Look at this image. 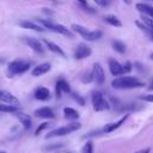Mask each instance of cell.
Listing matches in <instances>:
<instances>
[{
    "label": "cell",
    "mask_w": 153,
    "mask_h": 153,
    "mask_svg": "<svg viewBox=\"0 0 153 153\" xmlns=\"http://www.w3.org/2000/svg\"><path fill=\"white\" fill-rule=\"evenodd\" d=\"M0 111L1 112H11V114H14V112L18 111V106L5 104V103H0Z\"/></svg>",
    "instance_id": "cb8c5ba5"
},
{
    "label": "cell",
    "mask_w": 153,
    "mask_h": 153,
    "mask_svg": "<svg viewBox=\"0 0 153 153\" xmlns=\"http://www.w3.org/2000/svg\"><path fill=\"white\" fill-rule=\"evenodd\" d=\"M33 115L36 117H39V118H47V120H50V118H54L55 117V114L54 111L48 108V106H43V108H38L35 110Z\"/></svg>",
    "instance_id": "5bb4252c"
},
{
    "label": "cell",
    "mask_w": 153,
    "mask_h": 153,
    "mask_svg": "<svg viewBox=\"0 0 153 153\" xmlns=\"http://www.w3.org/2000/svg\"><path fill=\"white\" fill-rule=\"evenodd\" d=\"M136 10H139L141 13L153 18V7L147 4H136Z\"/></svg>",
    "instance_id": "44dd1931"
},
{
    "label": "cell",
    "mask_w": 153,
    "mask_h": 153,
    "mask_svg": "<svg viewBox=\"0 0 153 153\" xmlns=\"http://www.w3.org/2000/svg\"><path fill=\"white\" fill-rule=\"evenodd\" d=\"M79 4H80V6H84V5H87V1L86 0H76Z\"/></svg>",
    "instance_id": "d6a6232c"
},
{
    "label": "cell",
    "mask_w": 153,
    "mask_h": 153,
    "mask_svg": "<svg viewBox=\"0 0 153 153\" xmlns=\"http://www.w3.org/2000/svg\"><path fill=\"white\" fill-rule=\"evenodd\" d=\"M133 69V65L129 62V61H127L124 65H123V72H124V74H127V73H129L130 71Z\"/></svg>",
    "instance_id": "f1b7e54d"
},
{
    "label": "cell",
    "mask_w": 153,
    "mask_h": 153,
    "mask_svg": "<svg viewBox=\"0 0 153 153\" xmlns=\"http://www.w3.org/2000/svg\"><path fill=\"white\" fill-rule=\"evenodd\" d=\"M148 90H149V91H153V79H152L151 82L148 84Z\"/></svg>",
    "instance_id": "836d02e7"
},
{
    "label": "cell",
    "mask_w": 153,
    "mask_h": 153,
    "mask_svg": "<svg viewBox=\"0 0 153 153\" xmlns=\"http://www.w3.org/2000/svg\"><path fill=\"white\" fill-rule=\"evenodd\" d=\"M92 74H93V80L96 81V84H97L98 86H102V85L105 82V74H104L103 67H102L98 62L93 63Z\"/></svg>",
    "instance_id": "ba28073f"
},
{
    "label": "cell",
    "mask_w": 153,
    "mask_h": 153,
    "mask_svg": "<svg viewBox=\"0 0 153 153\" xmlns=\"http://www.w3.org/2000/svg\"><path fill=\"white\" fill-rule=\"evenodd\" d=\"M4 63H5V59L0 57V65H4Z\"/></svg>",
    "instance_id": "d590c367"
},
{
    "label": "cell",
    "mask_w": 153,
    "mask_h": 153,
    "mask_svg": "<svg viewBox=\"0 0 153 153\" xmlns=\"http://www.w3.org/2000/svg\"><path fill=\"white\" fill-rule=\"evenodd\" d=\"M72 96H73V98L75 99V102H76L79 105H81V106L85 105V99H84L82 96H80V94H78V93H72Z\"/></svg>",
    "instance_id": "4316f807"
},
{
    "label": "cell",
    "mask_w": 153,
    "mask_h": 153,
    "mask_svg": "<svg viewBox=\"0 0 153 153\" xmlns=\"http://www.w3.org/2000/svg\"><path fill=\"white\" fill-rule=\"evenodd\" d=\"M24 42L29 45V48H31L35 53H37V54H44V48H43V45H42V43L37 39V38H33V37H26V38H24Z\"/></svg>",
    "instance_id": "8fae6325"
},
{
    "label": "cell",
    "mask_w": 153,
    "mask_h": 153,
    "mask_svg": "<svg viewBox=\"0 0 153 153\" xmlns=\"http://www.w3.org/2000/svg\"><path fill=\"white\" fill-rule=\"evenodd\" d=\"M142 100L145 102H149V103H153V93H149V94H143L140 97Z\"/></svg>",
    "instance_id": "f546056e"
},
{
    "label": "cell",
    "mask_w": 153,
    "mask_h": 153,
    "mask_svg": "<svg viewBox=\"0 0 153 153\" xmlns=\"http://www.w3.org/2000/svg\"><path fill=\"white\" fill-rule=\"evenodd\" d=\"M43 12H44V13H48V14H53V13H54V12L49 11V8H43Z\"/></svg>",
    "instance_id": "e575fe53"
},
{
    "label": "cell",
    "mask_w": 153,
    "mask_h": 153,
    "mask_svg": "<svg viewBox=\"0 0 153 153\" xmlns=\"http://www.w3.org/2000/svg\"><path fill=\"white\" fill-rule=\"evenodd\" d=\"M104 20H105L108 24H110V25H112V26H115V27H121V26H122L121 20H120L117 17L112 16V14L105 16V17H104Z\"/></svg>",
    "instance_id": "603a6c76"
},
{
    "label": "cell",
    "mask_w": 153,
    "mask_h": 153,
    "mask_svg": "<svg viewBox=\"0 0 153 153\" xmlns=\"http://www.w3.org/2000/svg\"><path fill=\"white\" fill-rule=\"evenodd\" d=\"M108 65H109L110 73H111L114 76H118V75H123V74H124V72H123V65H121L117 60H115V59H109V60H108Z\"/></svg>",
    "instance_id": "7c38bea8"
},
{
    "label": "cell",
    "mask_w": 153,
    "mask_h": 153,
    "mask_svg": "<svg viewBox=\"0 0 153 153\" xmlns=\"http://www.w3.org/2000/svg\"><path fill=\"white\" fill-rule=\"evenodd\" d=\"M14 115H16V117L19 120V122L24 126L25 129H29V128L31 127V117H30L29 115H26V114H24V112H19V111L14 112Z\"/></svg>",
    "instance_id": "d6986e66"
},
{
    "label": "cell",
    "mask_w": 153,
    "mask_h": 153,
    "mask_svg": "<svg viewBox=\"0 0 153 153\" xmlns=\"http://www.w3.org/2000/svg\"><path fill=\"white\" fill-rule=\"evenodd\" d=\"M98 6H100V7H105V6H108L109 5V0H93Z\"/></svg>",
    "instance_id": "4dcf8cb0"
},
{
    "label": "cell",
    "mask_w": 153,
    "mask_h": 153,
    "mask_svg": "<svg viewBox=\"0 0 153 153\" xmlns=\"http://www.w3.org/2000/svg\"><path fill=\"white\" fill-rule=\"evenodd\" d=\"M149 57H151V59L153 60V54H151V56H149Z\"/></svg>",
    "instance_id": "74e56055"
},
{
    "label": "cell",
    "mask_w": 153,
    "mask_h": 153,
    "mask_svg": "<svg viewBox=\"0 0 153 153\" xmlns=\"http://www.w3.org/2000/svg\"><path fill=\"white\" fill-rule=\"evenodd\" d=\"M63 115H65V118L71 120V121H75V120H78L79 116H80L79 112H78L75 109L69 108V106H66V108L63 109Z\"/></svg>",
    "instance_id": "ffe728a7"
},
{
    "label": "cell",
    "mask_w": 153,
    "mask_h": 153,
    "mask_svg": "<svg viewBox=\"0 0 153 153\" xmlns=\"http://www.w3.org/2000/svg\"><path fill=\"white\" fill-rule=\"evenodd\" d=\"M91 99H92V106L94 111H104L110 109V104L102 92L93 91L91 94Z\"/></svg>",
    "instance_id": "5b68a950"
},
{
    "label": "cell",
    "mask_w": 153,
    "mask_h": 153,
    "mask_svg": "<svg viewBox=\"0 0 153 153\" xmlns=\"http://www.w3.org/2000/svg\"><path fill=\"white\" fill-rule=\"evenodd\" d=\"M37 23L39 25H42L44 29H48V30H51L54 32H57V33H61L63 36H67L69 38H73V32L69 31L66 26L61 25V24H55L53 23L51 20L49 19H37Z\"/></svg>",
    "instance_id": "7a4b0ae2"
},
{
    "label": "cell",
    "mask_w": 153,
    "mask_h": 153,
    "mask_svg": "<svg viewBox=\"0 0 153 153\" xmlns=\"http://www.w3.org/2000/svg\"><path fill=\"white\" fill-rule=\"evenodd\" d=\"M19 25L24 29H29V30H33V31H37V32H43L45 31V29L39 25L38 23H33V22H30V20H23L19 23Z\"/></svg>",
    "instance_id": "2e32d148"
},
{
    "label": "cell",
    "mask_w": 153,
    "mask_h": 153,
    "mask_svg": "<svg viewBox=\"0 0 153 153\" xmlns=\"http://www.w3.org/2000/svg\"><path fill=\"white\" fill-rule=\"evenodd\" d=\"M126 4H130V0H123Z\"/></svg>",
    "instance_id": "8d00e7d4"
},
{
    "label": "cell",
    "mask_w": 153,
    "mask_h": 153,
    "mask_svg": "<svg viewBox=\"0 0 153 153\" xmlns=\"http://www.w3.org/2000/svg\"><path fill=\"white\" fill-rule=\"evenodd\" d=\"M0 153H6V152H4V151H1V152H0Z\"/></svg>",
    "instance_id": "f35d334b"
},
{
    "label": "cell",
    "mask_w": 153,
    "mask_h": 153,
    "mask_svg": "<svg viewBox=\"0 0 153 153\" xmlns=\"http://www.w3.org/2000/svg\"><path fill=\"white\" fill-rule=\"evenodd\" d=\"M72 29H73L74 32L79 33L86 41H97V39H99L103 36V32L100 30L90 31V30H87L85 26H82L80 24H72Z\"/></svg>",
    "instance_id": "277c9868"
},
{
    "label": "cell",
    "mask_w": 153,
    "mask_h": 153,
    "mask_svg": "<svg viewBox=\"0 0 153 153\" xmlns=\"http://www.w3.org/2000/svg\"><path fill=\"white\" fill-rule=\"evenodd\" d=\"M149 152H151V149H149V148H143V149L136 151V152H134V153H149Z\"/></svg>",
    "instance_id": "1f68e13d"
},
{
    "label": "cell",
    "mask_w": 153,
    "mask_h": 153,
    "mask_svg": "<svg viewBox=\"0 0 153 153\" xmlns=\"http://www.w3.org/2000/svg\"><path fill=\"white\" fill-rule=\"evenodd\" d=\"M62 93H71V86L63 78H60L55 84V94L60 98Z\"/></svg>",
    "instance_id": "30bf717a"
},
{
    "label": "cell",
    "mask_w": 153,
    "mask_h": 153,
    "mask_svg": "<svg viewBox=\"0 0 153 153\" xmlns=\"http://www.w3.org/2000/svg\"><path fill=\"white\" fill-rule=\"evenodd\" d=\"M142 23H143V24H146L149 29H152V30H153V18H151V17H148V16L143 14V16H142Z\"/></svg>",
    "instance_id": "484cf974"
},
{
    "label": "cell",
    "mask_w": 153,
    "mask_h": 153,
    "mask_svg": "<svg viewBox=\"0 0 153 153\" xmlns=\"http://www.w3.org/2000/svg\"><path fill=\"white\" fill-rule=\"evenodd\" d=\"M129 117V115L128 114H126L123 117H121L118 121H116V122H111V123H108V124H105L103 128H102V131L103 133H111V131H114V130H116V129H118L126 121H127V118Z\"/></svg>",
    "instance_id": "4fadbf2b"
},
{
    "label": "cell",
    "mask_w": 153,
    "mask_h": 153,
    "mask_svg": "<svg viewBox=\"0 0 153 153\" xmlns=\"http://www.w3.org/2000/svg\"><path fill=\"white\" fill-rule=\"evenodd\" d=\"M0 102L1 103H5V104H10V105H14V106H18L20 105V102L19 99L13 96L11 92L6 91V90H0Z\"/></svg>",
    "instance_id": "9c48e42d"
},
{
    "label": "cell",
    "mask_w": 153,
    "mask_h": 153,
    "mask_svg": "<svg viewBox=\"0 0 153 153\" xmlns=\"http://www.w3.org/2000/svg\"><path fill=\"white\" fill-rule=\"evenodd\" d=\"M43 43L47 45V48L50 50V51H53V53H55V54H57V55H60V56H62V57H66V54H65V51L62 50V48H60L56 43H54V42H51V41H48V39H43Z\"/></svg>",
    "instance_id": "ac0fdd59"
},
{
    "label": "cell",
    "mask_w": 153,
    "mask_h": 153,
    "mask_svg": "<svg viewBox=\"0 0 153 153\" xmlns=\"http://www.w3.org/2000/svg\"><path fill=\"white\" fill-rule=\"evenodd\" d=\"M35 98L38 100H48L50 98V91L44 86H39L35 90Z\"/></svg>",
    "instance_id": "e0dca14e"
},
{
    "label": "cell",
    "mask_w": 153,
    "mask_h": 153,
    "mask_svg": "<svg viewBox=\"0 0 153 153\" xmlns=\"http://www.w3.org/2000/svg\"><path fill=\"white\" fill-rule=\"evenodd\" d=\"M49 127V123L48 122H43V123H41L39 126H38V128L36 129V131H35V135H39L45 128H48Z\"/></svg>",
    "instance_id": "83f0119b"
},
{
    "label": "cell",
    "mask_w": 153,
    "mask_h": 153,
    "mask_svg": "<svg viewBox=\"0 0 153 153\" xmlns=\"http://www.w3.org/2000/svg\"><path fill=\"white\" fill-rule=\"evenodd\" d=\"M91 54H92V49H91L87 44L80 43V44H78V47L75 48L73 56H74L75 60H82V59L88 57Z\"/></svg>",
    "instance_id": "52a82bcc"
},
{
    "label": "cell",
    "mask_w": 153,
    "mask_h": 153,
    "mask_svg": "<svg viewBox=\"0 0 153 153\" xmlns=\"http://www.w3.org/2000/svg\"><path fill=\"white\" fill-rule=\"evenodd\" d=\"M81 128V124L79 122H71L66 126H62V127H59L56 129H53L51 131H49L47 135H45V139H50V137H55V136H63V135H67V134H71L78 129Z\"/></svg>",
    "instance_id": "3957f363"
},
{
    "label": "cell",
    "mask_w": 153,
    "mask_h": 153,
    "mask_svg": "<svg viewBox=\"0 0 153 153\" xmlns=\"http://www.w3.org/2000/svg\"><path fill=\"white\" fill-rule=\"evenodd\" d=\"M82 153H94V148H93V142L91 140L86 141V143L82 147Z\"/></svg>",
    "instance_id": "d4e9b609"
},
{
    "label": "cell",
    "mask_w": 153,
    "mask_h": 153,
    "mask_svg": "<svg viewBox=\"0 0 153 153\" xmlns=\"http://www.w3.org/2000/svg\"><path fill=\"white\" fill-rule=\"evenodd\" d=\"M111 86L114 88H117V90H129V88H139V87H142V86H145V84L142 81H140L135 76L124 75V76L115 78L112 80V82H111Z\"/></svg>",
    "instance_id": "6da1fadb"
},
{
    "label": "cell",
    "mask_w": 153,
    "mask_h": 153,
    "mask_svg": "<svg viewBox=\"0 0 153 153\" xmlns=\"http://www.w3.org/2000/svg\"><path fill=\"white\" fill-rule=\"evenodd\" d=\"M50 69H51L50 63L45 62V63H41V65H38V66L33 67V69H32L31 74H32V76H41V75H43V74L48 73Z\"/></svg>",
    "instance_id": "9a60e30c"
},
{
    "label": "cell",
    "mask_w": 153,
    "mask_h": 153,
    "mask_svg": "<svg viewBox=\"0 0 153 153\" xmlns=\"http://www.w3.org/2000/svg\"><path fill=\"white\" fill-rule=\"evenodd\" d=\"M31 63L29 61H24V60H14L12 62L8 63V75L13 76L16 74H23L26 71H29Z\"/></svg>",
    "instance_id": "8992f818"
},
{
    "label": "cell",
    "mask_w": 153,
    "mask_h": 153,
    "mask_svg": "<svg viewBox=\"0 0 153 153\" xmlns=\"http://www.w3.org/2000/svg\"><path fill=\"white\" fill-rule=\"evenodd\" d=\"M111 45H112V48H114V50H116L117 53H120V54H123V53H126V44L122 42V41H120V39H112L111 41Z\"/></svg>",
    "instance_id": "7402d4cb"
}]
</instances>
